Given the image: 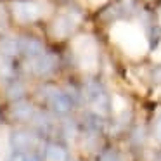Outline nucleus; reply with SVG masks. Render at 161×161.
Wrapping results in <instances>:
<instances>
[{"label":"nucleus","mask_w":161,"mask_h":161,"mask_svg":"<svg viewBox=\"0 0 161 161\" xmlns=\"http://www.w3.org/2000/svg\"><path fill=\"white\" fill-rule=\"evenodd\" d=\"M85 97L94 106V109L99 114H106L109 111V95L101 83H97V81H88L85 85Z\"/></svg>","instance_id":"1"},{"label":"nucleus","mask_w":161,"mask_h":161,"mask_svg":"<svg viewBox=\"0 0 161 161\" xmlns=\"http://www.w3.org/2000/svg\"><path fill=\"white\" fill-rule=\"evenodd\" d=\"M47 101H49L50 109L59 116L68 114V113L73 109V104H75V101L69 97V94H68L66 90H56V88L50 90Z\"/></svg>","instance_id":"2"},{"label":"nucleus","mask_w":161,"mask_h":161,"mask_svg":"<svg viewBox=\"0 0 161 161\" xmlns=\"http://www.w3.org/2000/svg\"><path fill=\"white\" fill-rule=\"evenodd\" d=\"M12 11H14V16L21 23H28V21H35L40 16V5L36 2L23 0V2H16L12 5Z\"/></svg>","instance_id":"3"},{"label":"nucleus","mask_w":161,"mask_h":161,"mask_svg":"<svg viewBox=\"0 0 161 161\" xmlns=\"http://www.w3.org/2000/svg\"><path fill=\"white\" fill-rule=\"evenodd\" d=\"M9 144H11L12 151L18 153H28V149L33 146V135L25 130H14L9 137Z\"/></svg>","instance_id":"4"},{"label":"nucleus","mask_w":161,"mask_h":161,"mask_svg":"<svg viewBox=\"0 0 161 161\" xmlns=\"http://www.w3.org/2000/svg\"><path fill=\"white\" fill-rule=\"evenodd\" d=\"M19 52L26 57H38L43 54V43L33 36H21L19 38Z\"/></svg>","instance_id":"5"},{"label":"nucleus","mask_w":161,"mask_h":161,"mask_svg":"<svg viewBox=\"0 0 161 161\" xmlns=\"http://www.w3.org/2000/svg\"><path fill=\"white\" fill-rule=\"evenodd\" d=\"M31 68L36 75H49L56 68V57L52 54H40L38 57H35Z\"/></svg>","instance_id":"6"},{"label":"nucleus","mask_w":161,"mask_h":161,"mask_svg":"<svg viewBox=\"0 0 161 161\" xmlns=\"http://www.w3.org/2000/svg\"><path fill=\"white\" fill-rule=\"evenodd\" d=\"M76 23H78V18H75V16H71V14L61 16V18H57V21L54 23V35L63 38V36H66L68 33L76 26Z\"/></svg>","instance_id":"7"},{"label":"nucleus","mask_w":161,"mask_h":161,"mask_svg":"<svg viewBox=\"0 0 161 161\" xmlns=\"http://www.w3.org/2000/svg\"><path fill=\"white\" fill-rule=\"evenodd\" d=\"M11 116L18 121H28L35 116V109L30 102H14V106L11 108Z\"/></svg>","instance_id":"8"},{"label":"nucleus","mask_w":161,"mask_h":161,"mask_svg":"<svg viewBox=\"0 0 161 161\" xmlns=\"http://www.w3.org/2000/svg\"><path fill=\"white\" fill-rule=\"evenodd\" d=\"M83 123H85V128H87L90 133H99L102 130V126H104L102 116L99 114L97 111L85 113V114H83Z\"/></svg>","instance_id":"9"},{"label":"nucleus","mask_w":161,"mask_h":161,"mask_svg":"<svg viewBox=\"0 0 161 161\" xmlns=\"http://www.w3.org/2000/svg\"><path fill=\"white\" fill-rule=\"evenodd\" d=\"M47 161H68V151L61 144H49L45 147Z\"/></svg>","instance_id":"10"},{"label":"nucleus","mask_w":161,"mask_h":161,"mask_svg":"<svg viewBox=\"0 0 161 161\" xmlns=\"http://www.w3.org/2000/svg\"><path fill=\"white\" fill-rule=\"evenodd\" d=\"M25 94H26V90H25V85L23 83H19V81H11V83H9V87H7L9 101L18 102V101H21V99L25 97Z\"/></svg>","instance_id":"11"},{"label":"nucleus","mask_w":161,"mask_h":161,"mask_svg":"<svg viewBox=\"0 0 161 161\" xmlns=\"http://www.w3.org/2000/svg\"><path fill=\"white\" fill-rule=\"evenodd\" d=\"M0 52L4 56L11 57V56H16L19 52V40H14V38H4L0 42Z\"/></svg>","instance_id":"12"},{"label":"nucleus","mask_w":161,"mask_h":161,"mask_svg":"<svg viewBox=\"0 0 161 161\" xmlns=\"http://www.w3.org/2000/svg\"><path fill=\"white\" fill-rule=\"evenodd\" d=\"M35 128H36V132L40 133V135H47V133L52 130V121L49 119V116H45V114H38V116H35Z\"/></svg>","instance_id":"13"},{"label":"nucleus","mask_w":161,"mask_h":161,"mask_svg":"<svg viewBox=\"0 0 161 161\" xmlns=\"http://www.w3.org/2000/svg\"><path fill=\"white\" fill-rule=\"evenodd\" d=\"M12 73H14V69H12V64L7 59V56L0 57V78H12Z\"/></svg>","instance_id":"14"},{"label":"nucleus","mask_w":161,"mask_h":161,"mask_svg":"<svg viewBox=\"0 0 161 161\" xmlns=\"http://www.w3.org/2000/svg\"><path fill=\"white\" fill-rule=\"evenodd\" d=\"M63 133L66 139H71V137H75V133H76V126H75L73 121H66L63 126Z\"/></svg>","instance_id":"15"},{"label":"nucleus","mask_w":161,"mask_h":161,"mask_svg":"<svg viewBox=\"0 0 161 161\" xmlns=\"http://www.w3.org/2000/svg\"><path fill=\"white\" fill-rule=\"evenodd\" d=\"M99 161H119V156L114 151H104L99 158Z\"/></svg>","instance_id":"16"},{"label":"nucleus","mask_w":161,"mask_h":161,"mask_svg":"<svg viewBox=\"0 0 161 161\" xmlns=\"http://www.w3.org/2000/svg\"><path fill=\"white\" fill-rule=\"evenodd\" d=\"M5 161H25V153H18V151H12V154L7 158Z\"/></svg>","instance_id":"17"},{"label":"nucleus","mask_w":161,"mask_h":161,"mask_svg":"<svg viewBox=\"0 0 161 161\" xmlns=\"http://www.w3.org/2000/svg\"><path fill=\"white\" fill-rule=\"evenodd\" d=\"M25 161H42L36 153H25Z\"/></svg>","instance_id":"18"},{"label":"nucleus","mask_w":161,"mask_h":161,"mask_svg":"<svg viewBox=\"0 0 161 161\" xmlns=\"http://www.w3.org/2000/svg\"><path fill=\"white\" fill-rule=\"evenodd\" d=\"M153 80L154 81H161V66H158L156 69L153 71Z\"/></svg>","instance_id":"19"},{"label":"nucleus","mask_w":161,"mask_h":161,"mask_svg":"<svg viewBox=\"0 0 161 161\" xmlns=\"http://www.w3.org/2000/svg\"><path fill=\"white\" fill-rule=\"evenodd\" d=\"M0 28H5V16L2 12V9H0Z\"/></svg>","instance_id":"20"},{"label":"nucleus","mask_w":161,"mask_h":161,"mask_svg":"<svg viewBox=\"0 0 161 161\" xmlns=\"http://www.w3.org/2000/svg\"><path fill=\"white\" fill-rule=\"evenodd\" d=\"M158 137H159V139H161V121L158 123Z\"/></svg>","instance_id":"21"},{"label":"nucleus","mask_w":161,"mask_h":161,"mask_svg":"<svg viewBox=\"0 0 161 161\" xmlns=\"http://www.w3.org/2000/svg\"><path fill=\"white\" fill-rule=\"evenodd\" d=\"M68 161H69V159H68ZM71 161H75V159H71Z\"/></svg>","instance_id":"22"}]
</instances>
